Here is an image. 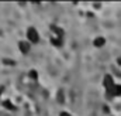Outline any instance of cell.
<instances>
[{
	"instance_id": "1",
	"label": "cell",
	"mask_w": 121,
	"mask_h": 116,
	"mask_svg": "<svg viewBox=\"0 0 121 116\" xmlns=\"http://www.w3.org/2000/svg\"><path fill=\"white\" fill-rule=\"evenodd\" d=\"M26 40L30 43L31 45H35V44H38L41 41V35H39V31L37 30V27H34V26L27 27V30H26Z\"/></svg>"
},
{
	"instance_id": "2",
	"label": "cell",
	"mask_w": 121,
	"mask_h": 116,
	"mask_svg": "<svg viewBox=\"0 0 121 116\" xmlns=\"http://www.w3.org/2000/svg\"><path fill=\"white\" fill-rule=\"evenodd\" d=\"M17 47H18V51L23 55H28L31 53V48H32V45H31L27 40H20L18 44H17Z\"/></svg>"
},
{
	"instance_id": "3",
	"label": "cell",
	"mask_w": 121,
	"mask_h": 116,
	"mask_svg": "<svg viewBox=\"0 0 121 116\" xmlns=\"http://www.w3.org/2000/svg\"><path fill=\"white\" fill-rule=\"evenodd\" d=\"M116 85V82H114V78L110 75V74H106L104 77H103V87L106 89V92H108L111 88Z\"/></svg>"
},
{
	"instance_id": "4",
	"label": "cell",
	"mask_w": 121,
	"mask_h": 116,
	"mask_svg": "<svg viewBox=\"0 0 121 116\" xmlns=\"http://www.w3.org/2000/svg\"><path fill=\"white\" fill-rule=\"evenodd\" d=\"M110 98H120L121 96V84H116L108 92H106Z\"/></svg>"
},
{
	"instance_id": "5",
	"label": "cell",
	"mask_w": 121,
	"mask_h": 116,
	"mask_svg": "<svg viewBox=\"0 0 121 116\" xmlns=\"http://www.w3.org/2000/svg\"><path fill=\"white\" fill-rule=\"evenodd\" d=\"M93 45H94L96 48H103V47L106 45V38L101 37V35L94 37V40H93Z\"/></svg>"
},
{
	"instance_id": "6",
	"label": "cell",
	"mask_w": 121,
	"mask_h": 116,
	"mask_svg": "<svg viewBox=\"0 0 121 116\" xmlns=\"http://www.w3.org/2000/svg\"><path fill=\"white\" fill-rule=\"evenodd\" d=\"M51 35H56V37H62L65 38V31L63 29H60L59 26H51Z\"/></svg>"
},
{
	"instance_id": "7",
	"label": "cell",
	"mask_w": 121,
	"mask_h": 116,
	"mask_svg": "<svg viewBox=\"0 0 121 116\" xmlns=\"http://www.w3.org/2000/svg\"><path fill=\"white\" fill-rule=\"evenodd\" d=\"M49 40H51V44H52L54 47H62L65 38H62V37H56V35H51Z\"/></svg>"
},
{
	"instance_id": "8",
	"label": "cell",
	"mask_w": 121,
	"mask_h": 116,
	"mask_svg": "<svg viewBox=\"0 0 121 116\" xmlns=\"http://www.w3.org/2000/svg\"><path fill=\"white\" fill-rule=\"evenodd\" d=\"M1 105H3V108H6L7 111H16V106L11 103V101H9V99H6V101H3L1 102Z\"/></svg>"
},
{
	"instance_id": "9",
	"label": "cell",
	"mask_w": 121,
	"mask_h": 116,
	"mask_svg": "<svg viewBox=\"0 0 121 116\" xmlns=\"http://www.w3.org/2000/svg\"><path fill=\"white\" fill-rule=\"evenodd\" d=\"M28 78H30L31 81H38V72L35 71V69H30L28 71Z\"/></svg>"
},
{
	"instance_id": "10",
	"label": "cell",
	"mask_w": 121,
	"mask_h": 116,
	"mask_svg": "<svg viewBox=\"0 0 121 116\" xmlns=\"http://www.w3.org/2000/svg\"><path fill=\"white\" fill-rule=\"evenodd\" d=\"M58 99H59V103H63V91L62 89L58 91Z\"/></svg>"
},
{
	"instance_id": "11",
	"label": "cell",
	"mask_w": 121,
	"mask_h": 116,
	"mask_svg": "<svg viewBox=\"0 0 121 116\" xmlns=\"http://www.w3.org/2000/svg\"><path fill=\"white\" fill-rule=\"evenodd\" d=\"M59 116H73V115L68 111H62V112H59Z\"/></svg>"
},
{
	"instance_id": "12",
	"label": "cell",
	"mask_w": 121,
	"mask_h": 116,
	"mask_svg": "<svg viewBox=\"0 0 121 116\" xmlns=\"http://www.w3.org/2000/svg\"><path fill=\"white\" fill-rule=\"evenodd\" d=\"M1 93H3V88L0 87V98H1Z\"/></svg>"
}]
</instances>
